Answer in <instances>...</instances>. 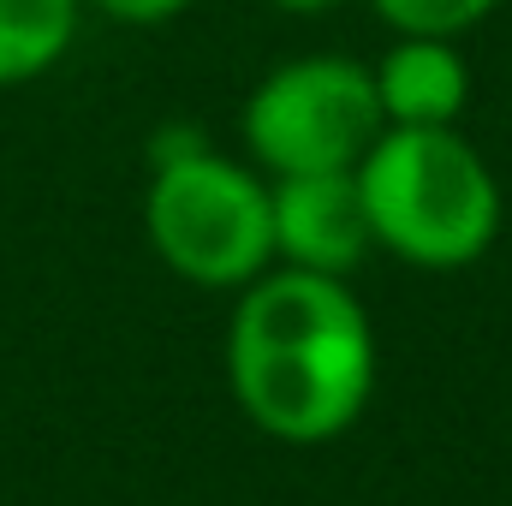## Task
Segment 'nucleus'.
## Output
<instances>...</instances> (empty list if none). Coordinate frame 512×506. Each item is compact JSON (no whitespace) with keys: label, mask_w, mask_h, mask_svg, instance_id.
<instances>
[{"label":"nucleus","mask_w":512,"mask_h":506,"mask_svg":"<svg viewBox=\"0 0 512 506\" xmlns=\"http://www.w3.org/2000/svg\"><path fill=\"white\" fill-rule=\"evenodd\" d=\"M84 24V0H0V90L54 72Z\"/></svg>","instance_id":"7"},{"label":"nucleus","mask_w":512,"mask_h":506,"mask_svg":"<svg viewBox=\"0 0 512 506\" xmlns=\"http://www.w3.org/2000/svg\"><path fill=\"white\" fill-rule=\"evenodd\" d=\"M268 227H274V262L280 268L352 280V268L376 251L364 191H358V167L268 179Z\"/></svg>","instance_id":"5"},{"label":"nucleus","mask_w":512,"mask_h":506,"mask_svg":"<svg viewBox=\"0 0 512 506\" xmlns=\"http://www.w3.org/2000/svg\"><path fill=\"white\" fill-rule=\"evenodd\" d=\"M370 78L387 126H459L471 108V66L453 36H393Z\"/></svg>","instance_id":"6"},{"label":"nucleus","mask_w":512,"mask_h":506,"mask_svg":"<svg viewBox=\"0 0 512 506\" xmlns=\"http://www.w3.org/2000/svg\"><path fill=\"white\" fill-rule=\"evenodd\" d=\"M376 251L411 268H471L501 233V185L459 126H387L358 161Z\"/></svg>","instance_id":"2"},{"label":"nucleus","mask_w":512,"mask_h":506,"mask_svg":"<svg viewBox=\"0 0 512 506\" xmlns=\"http://www.w3.org/2000/svg\"><path fill=\"white\" fill-rule=\"evenodd\" d=\"M143 233L179 280L203 292H239L262 268H274L268 173L185 137L179 149L155 155Z\"/></svg>","instance_id":"3"},{"label":"nucleus","mask_w":512,"mask_h":506,"mask_svg":"<svg viewBox=\"0 0 512 506\" xmlns=\"http://www.w3.org/2000/svg\"><path fill=\"white\" fill-rule=\"evenodd\" d=\"M268 6H280V12H328L340 0H268Z\"/></svg>","instance_id":"10"},{"label":"nucleus","mask_w":512,"mask_h":506,"mask_svg":"<svg viewBox=\"0 0 512 506\" xmlns=\"http://www.w3.org/2000/svg\"><path fill=\"white\" fill-rule=\"evenodd\" d=\"M90 12H102V18H114V24H167V18H179L191 0H84Z\"/></svg>","instance_id":"9"},{"label":"nucleus","mask_w":512,"mask_h":506,"mask_svg":"<svg viewBox=\"0 0 512 506\" xmlns=\"http://www.w3.org/2000/svg\"><path fill=\"white\" fill-rule=\"evenodd\" d=\"M393 36H471L501 0H370Z\"/></svg>","instance_id":"8"},{"label":"nucleus","mask_w":512,"mask_h":506,"mask_svg":"<svg viewBox=\"0 0 512 506\" xmlns=\"http://www.w3.org/2000/svg\"><path fill=\"white\" fill-rule=\"evenodd\" d=\"M376 328L340 274L262 268L239 286L227 328V381L268 441L322 447L346 435L376 393Z\"/></svg>","instance_id":"1"},{"label":"nucleus","mask_w":512,"mask_h":506,"mask_svg":"<svg viewBox=\"0 0 512 506\" xmlns=\"http://www.w3.org/2000/svg\"><path fill=\"white\" fill-rule=\"evenodd\" d=\"M245 149L251 161L280 173H340L370 155V143L387 131L376 78L352 54H298L256 78L245 96Z\"/></svg>","instance_id":"4"}]
</instances>
